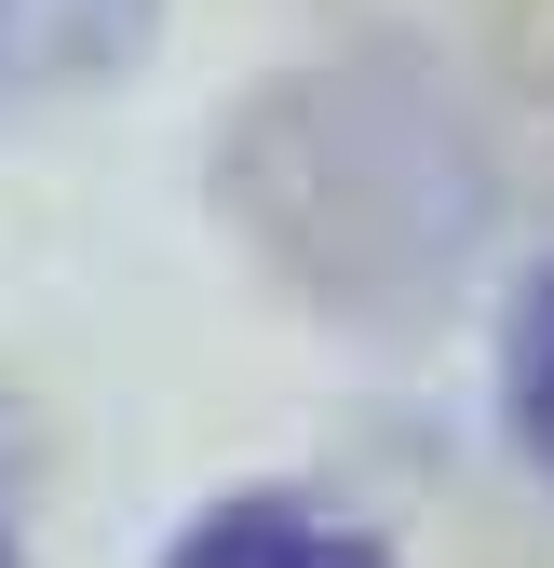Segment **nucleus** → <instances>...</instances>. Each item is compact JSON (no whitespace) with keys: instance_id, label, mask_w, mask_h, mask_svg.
Returning a JSON list of instances; mask_svg holds the SVG:
<instances>
[{"instance_id":"obj_1","label":"nucleus","mask_w":554,"mask_h":568,"mask_svg":"<svg viewBox=\"0 0 554 568\" xmlns=\"http://www.w3.org/2000/svg\"><path fill=\"white\" fill-rule=\"evenodd\" d=\"M163 568H379V541L311 515V501H230V515H203Z\"/></svg>"},{"instance_id":"obj_2","label":"nucleus","mask_w":554,"mask_h":568,"mask_svg":"<svg viewBox=\"0 0 554 568\" xmlns=\"http://www.w3.org/2000/svg\"><path fill=\"white\" fill-rule=\"evenodd\" d=\"M514 419H527V447L554 460V271L527 284V312H514Z\"/></svg>"},{"instance_id":"obj_3","label":"nucleus","mask_w":554,"mask_h":568,"mask_svg":"<svg viewBox=\"0 0 554 568\" xmlns=\"http://www.w3.org/2000/svg\"><path fill=\"white\" fill-rule=\"evenodd\" d=\"M0 568H14V555H0Z\"/></svg>"}]
</instances>
